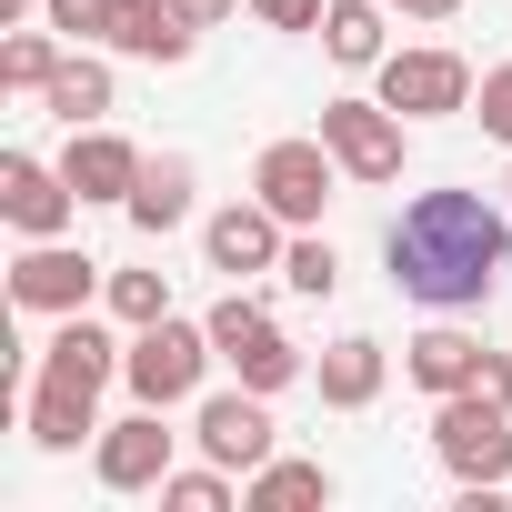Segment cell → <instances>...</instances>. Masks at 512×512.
Returning <instances> with one entry per match:
<instances>
[{"label": "cell", "instance_id": "obj_1", "mask_svg": "<svg viewBox=\"0 0 512 512\" xmlns=\"http://www.w3.org/2000/svg\"><path fill=\"white\" fill-rule=\"evenodd\" d=\"M382 262H392V292H412L422 312H482L512 262V211H492L482 191H422L382 231Z\"/></svg>", "mask_w": 512, "mask_h": 512}, {"label": "cell", "instance_id": "obj_2", "mask_svg": "<svg viewBox=\"0 0 512 512\" xmlns=\"http://www.w3.org/2000/svg\"><path fill=\"white\" fill-rule=\"evenodd\" d=\"M432 452L462 492H502L512 482V412L492 392H442L432 402Z\"/></svg>", "mask_w": 512, "mask_h": 512}, {"label": "cell", "instance_id": "obj_3", "mask_svg": "<svg viewBox=\"0 0 512 512\" xmlns=\"http://www.w3.org/2000/svg\"><path fill=\"white\" fill-rule=\"evenodd\" d=\"M221 352H211V322H141L131 332V352H121V382H131V402H161V412H181L191 392H201V372H211Z\"/></svg>", "mask_w": 512, "mask_h": 512}, {"label": "cell", "instance_id": "obj_4", "mask_svg": "<svg viewBox=\"0 0 512 512\" xmlns=\"http://www.w3.org/2000/svg\"><path fill=\"white\" fill-rule=\"evenodd\" d=\"M342 181H352V171L332 161V141H322V131H312V141H272L262 161H251V191H262L292 231H312V221H322V201H332Z\"/></svg>", "mask_w": 512, "mask_h": 512}, {"label": "cell", "instance_id": "obj_5", "mask_svg": "<svg viewBox=\"0 0 512 512\" xmlns=\"http://www.w3.org/2000/svg\"><path fill=\"white\" fill-rule=\"evenodd\" d=\"M372 91L402 111V121H452V111H472V61L462 51H392L382 71H372Z\"/></svg>", "mask_w": 512, "mask_h": 512}, {"label": "cell", "instance_id": "obj_6", "mask_svg": "<svg viewBox=\"0 0 512 512\" xmlns=\"http://www.w3.org/2000/svg\"><path fill=\"white\" fill-rule=\"evenodd\" d=\"M322 141L352 181H402V111L372 91V101H322Z\"/></svg>", "mask_w": 512, "mask_h": 512}, {"label": "cell", "instance_id": "obj_7", "mask_svg": "<svg viewBox=\"0 0 512 512\" xmlns=\"http://www.w3.org/2000/svg\"><path fill=\"white\" fill-rule=\"evenodd\" d=\"M191 442L221 462V472H262L272 462V392H211L201 412H191Z\"/></svg>", "mask_w": 512, "mask_h": 512}, {"label": "cell", "instance_id": "obj_8", "mask_svg": "<svg viewBox=\"0 0 512 512\" xmlns=\"http://www.w3.org/2000/svg\"><path fill=\"white\" fill-rule=\"evenodd\" d=\"M282 231H292V221H282L262 191H251V201H231V211H211V221H201V251H211V272L251 282V272H282V251H292Z\"/></svg>", "mask_w": 512, "mask_h": 512}, {"label": "cell", "instance_id": "obj_9", "mask_svg": "<svg viewBox=\"0 0 512 512\" xmlns=\"http://www.w3.org/2000/svg\"><path fill=\"white\" fill-rule=\"evenodd\" d=\"M91 472H101V492H161V482H171V432H161V402H141L131 422H101Z\"/></svg>", "mask_w": 512, "mask_h": 512}, {"label": "cell", "instance_id": "obj_10", "mask_svg": "<svg viewBox=\"0 0 512 512\" xmlns=\"http://www.w3.org/2000/svg\"><path fill=\"white\" fill-rule=\"evenodd\" d=\"M91 292H111V282H101L91 251H71V241H31L11 262V302L21 312H91Z\"/></svg>", "mask_w": 512, "mask_h": 512}, {"label": "cell", "instance_id": "obj_11", "mask_svg": "<svg viewBox=\"0 0 512 512\" xmlns=\"http://www.w3.org/2000/svg\"><path fill=\"white\" fill-rule=\"evenodd\" d=\"M0 211H11V231H21V241H61V231H71V211H81V191L61 181V161L11 151V161H0Z\"/></svg>", "mask_w": 512, "mask_h": 512}, {"label": "cell", "instance_id": "obj_12", "mask_svg": "<svg viewBox=\"0 0 512 512\" xmlns=\"http://www.w3.org/2000/svg\"><path fill=\"white\" fill-rule=\"evenodd\" d=\"M111 51L121 61H191L201 51V21L181 11V0H111Z\"/></svg>", "mask_w": 512, "mask_h": 512}, {"label": "cell", "instance_id": "obj_13", "mask_svg": "<svg viewBox=\"0 0 512 512\" xmlns=\"http://www.w3.org/2000/svg\"><path fill=\"white\" fill-rule=\"evenodd\" d=\"M141 161H151V151H131L121 131H101V121H91V131H71L61 181H71L81 201H131V191H141Z\"/></svg>", "mask_w": 512, "mask_h": 512}, {"label": "cell", "instance_id": "obj_14", "mask_svg": "<svg viewBox=\"0 0 512 512\" xmlns=\"http://www.w3.org/2000/svg\"><path fill=\"white\" fill-rule=\"evenodd\" d=\"M121 352H131V342H111L91 312H61V332L41 342V372H51V382H81V392H101V382L121 372Z\"/></svg>", "mask_w": 512, "mask_h": 512}, {"label": "cell", "instance_id": "obj_15", "mask_svg": "<svg viewBox=\"0 0 512 512\" xmlns=\"http://www.w3.org/2000/svg\"><path fill=\"white\" fill-rule=\"evenodd\" d=\"M382 372H392V352H382L372 332H342V342L312 362V382H322L332 412H372V402H382Z\"/></svg>", "mask_w": 512, "mask_h": 512}, {"label": "cell", "instance_id": "obj_16", "mask_svg": "<svg viewBox=\"0 0 512 512\" xmlns=\"http://www.w3.org/2000/svg\"><path fill=\"white\" fill-rule=\"evenodd\" d=\"M402 372H412V392H432V402H442V392H472V382H482V342L452 332V322H432L422 342H402Z\"/></svg>", "mask_w": 512, "mask_h": 512}, {"label": "cell", "instance_id": "obj_17", "mask_svg": "<svg viewBox=\"0 0 512 512\" xmlns=\"http://www.w3.org/2000/svg\"><path fill=\"white\" fill-rule=\"evenodd\" d=\"M121 211H131V231H141V241H171V231L191 221V161H181V151L141 161V191H131Z\"/></svg>", "mask_w": 512, "mask_h": 512}, {"label": "cell", "instance_id": "obj_18", "mask_svg": "<svg viewBox=\"0 0 512 512\" xmlns=\"http://www.w3.org/2000/svg\"><path fill=\"white\" fill-rule=\"evenodd\" d=\"M91 402H101V392H81V382H51V372H41V382H31V402H21V412H31V442H41V452H81V442L101 432V422H91Z\"/></svg>", "mask_w": 512, "mask_h": 512}, {"label": "cell", "instance_id": "obj_19", "mask_svg": "<svg viewBox=\"0 0 512 512\" xmlns=\"http://www.w3.org/2000/svg\"><path fill=\"white\" fill-rule=\"evenodd\" d=\"M322 51L342 61V71H382L392 51H382V0H332L322 11Z\"/></svg>", "mask_w": 512, "mask_h": 512}, {"label": "cell", "instance_id": "obj_20", "mask_svg": "<svg viewBox=\"0 0 512 512\" xmlns=\"http://www.w3.org/2000/svg\"><path fill=\"white\" fill-rule=\"evenodd\" d=\"M241 502L251 512H302V502H332V472L322 462H262V472H241Z\"/></svg>", "mask_w": 512, "mask_h": 512}, {"label": "cell", "instance_id": "obj_21", "mask_svg": "<svg viewBox=\"0 0 512 512\" xmlns=\"http://www.w3.org/2000/svg\"><path fill=\"white\" fill-rule=\"evenodd\" d=\"M41 101H51V121H71V131H91V121H101V111H111V71H101V61H81V51H71V61H61V71H51V91H41Z\"/></svg>", "mask_w": 512, "mask_h": 512}, {"label": "cell", "instance_id": "obj_22", "mask_svg": "<svg viewBox=\"0 0 512 512\" xmlns=\"http://www.w3.org/2000/svg\"><path fill=\"white\" fill-rule=\"evenodd\" d=\"M221 362H231V372H241L251 392H292V382H302V352H292V342H282L272 322H262V332H251V342H231Z\"/></svg>", "mask_w": 512, "mask_h": 512}, {"label": "cell", "instance_id": "obj_23", "mask_svg": "<svg viewBox=\"0 0 512 512\" xmlns=\"http://www.w3.org/2000/svg\"><path fill=\"white\" fill-rule=\"evenodd\" d=\"M61 61H71V51H61V31H51V21L0 41V81H11V91H51V71H61Z\"/></svg>", "mask_w": 512, "mask_h": 512}, {"label": "cell", "instance_id": "obj_24", "mask_svg": "<svg viewBox=\"0 0 512 512\" xmlns=\"http://www.w3.org/2000/svg\"><path fill=\"white\" fill-rule=\"evenodd\" d=\"M282 282H292L302 302H332V292H342V251H332L322 231H292V251H282Z\"/></svg>", "mask_w": 512, "mask_h": 512}, {"label": "cell", "instance_id": "obj_25", "mask_svg": "<svg viewBox=\"0 0 512 512\" xmlns=\"http://www.w3.org/2000/svg\"><path fill=\"white\" fill-rule=\"evenodd\" d=\"M161 312H171V282H161V272H111V322L141 332V322H161Z\"/></svg>", "mask_w": 512, "mask_h": 512}, {"label": "cell", "instance_id": "obj_26", "mask_svg": "<svg viewBox=\"0 0 512 512\" xmlns=\"http://www.w3.org/2000/svg\"><path fill=\"white\" fill-rule=\"evenodd\" d=\"M161 502H171V512H231V472H221V462H211V472H171Z\"/></svg>", "mask_w": 512, "mask_h": 512}, {"label": "cell", "instance_id": "obj_27", "mask_svg": "<svg viewBox=\"0 0 512 512\" xmlns=\"http://www.w3.org/2000/svg\"><path fill=\"white\" fill-rule=\"evenodd\" d=\"M472 121H482V141H502V151H512V61H502V71H482Z\"/></svg>", "mask_w": 512, "mask_h": 512}, {"label": "cell", "instance_id": "obj_28", "mask_svg": "<svg viewBox=\"0 0 512 512\" xmlns=\"http://www.w3.org/2000/svg\"><path fill=\"white\" fill-rule=\"evenodd\" d=\"M41 21L61 41H111V0H41Z\"/></svg>", "mask_w": 512, "mask_h": 512}, {"label": "cell", "instance_id": "obj_29", "mask_svg": "<svg viewBox=\"0 0 512 512\" xmlns=\"http://www.w3.org/2000/svg\"><path fill=\"white\" fill-rule=\"evenodd\" d=\"M272 312L262 302H251V292H231V302H211V352H231V342H251V332H262Z\"/></svg>", "mask_w": 512, "mask_h": 512}, {"label": "cell", "instance_id": "obj_30", "mask_svg": "<svg viewBox=\"0 0 512 512\" xmlns=\"http://www.w3.org/2000/svg\"><path fill=\"white\" fill-rule=\"evenodd\" d=\"M251 11H262L272 31H322V11H332V0H251Z\"/></svg>", "mask_w": 512, "mask_h": 512}, {"label": "cell", "instance_id": "obj_31", "mask_svg": "<svg viewBox=\"0 0 512 512\" xmlns=\"http://www.w3.org/2000/svg\"><path fill=\"white\" fill-rule=\"evenodd\" d=\"M382 11H412V21H452L462 0H382Z\"/></svg>", "mask_w": 512, "mask_h": 512}, {"label": "cell", "instance_id": "obj_32", "mask_svg": "<svg viewBox=\"0 0 512 512\" xmlns=\"http://www.w3.org/2000/svg\"><path fill=\"white\" fill-rule=\"evenodd\" d=\"M181 11H191V21L211 31V21H231V11H241V0H181Z\"/></svg>", "mask_w": 512, "mask_h": 512}]
</instances>
